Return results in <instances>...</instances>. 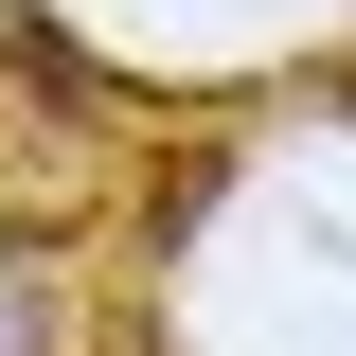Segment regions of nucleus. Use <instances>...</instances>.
Masks as SVG:
<instances>
[{
  "instance_id": "1",
  "label": "nucleus",
  "mask_w": 356,
  "mask_h": 356,
  "mask_svg": "<svg viewBox=\"0 0 356 356\" xmlns=\"http://www.w3.org/2000/svg\"><path fill=\"white\" fill-rule=\"evenodd\" d=\"M0 356H18V321H0Z\"/></svg>"
}]
</instances>
